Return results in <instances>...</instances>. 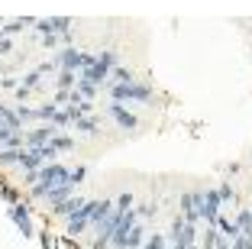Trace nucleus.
<instances>
[{"instance_id": "nucleus-1", "label": "nucleus", "mask_w": 252, "mask_h": 249, "mask_svg": "<svg viewBox=\"0 0 252 249\" xmlns=\"http://www.w3.org/2000/svg\"><path fill=\"white\" fill-rule=\"evenodd\" d=\"M110 101L117 104H156V91H152V84H142V81H126V84H110Z\"/></svg>"}, {"instance_id": "nucleus-2", "label": "nucleus", "mask_w": 252, "mask_h": 249, "mask_svg": "<svg viewBox=\"0 0 252 249\" xmlns=\"http://www.w3.org/2000/svg\"><path fill=\"white\" fill-rule=\"evenodd\" d=\"M7 213H10V220H13V227L20 230L26 240H32V236H36L32 213H30V204H26V201H13V204H7Z\"/></svg>"}, {"instance_id": "nucleus-3", "label": "nucleus", "mask_w": 252, "mask_h": 249, "mask_svg": "<svg viewBox=\"0 0 252 249\" xmlns=\"http://www.w3.org/2000/svg\"><path fill=\"white\" fill-rule=\"evenodd\" d=\"M88 62H91V52L71 49V45H65V49H62L59 55H55V65H59L62 71H74V74H81Z\"/></svg>"}, {"instance_id": "nucleus-4", "label": "nucleus", "mask_w": 252, "mask_h": 249, "mask_svg": "<svg viewBox=\"0 0 252 249\" xmlns=\"http://www.w3.org/2000/svg\"><path fill=\"white\" fill-rule=\"evenodd\" d=\"M200 204H204V191H185L178 198L181 217H185L188 223H200Z\"/></svg>"}, {"instance_id": "nucleus-5", "label": "nucleus", "mask_w": 252, "mask_h": 249, "mask_svg": "<svg viewBox=\"0 0 252 249\" xmlns=\"http://www.w3.org/2000/svg\"><path fill=\"white\" fill-rule=\"evenodd\" d=\"M107 117H110L113 123L120 126V130H126V133H133L136 126H139V117H136V113L126 107V104H117V101H110V107H107Z\"/></svg>"}, {"instance_id": "nucleus-6", "label": "nucleus", "mask_w": 252, "mask_h": 249, "mask_svg": "<svg viewBox=\"0 0 252 249\" xmlns=\"http://www.w3.org/2000/svg\"><path fill=\"white\" fill-rule=\"evenodd\" d=\"M84 201H88V198H81V194H71L68 201H62V204H55V207H52V213H55L59 220H68V217H71L74 211H78V207L84 204Z\"/></svg>"}, {"instance_id": "nucleus-7", "label": "nucleus", "mask_w": 252, "mask_h": 249, "mask_svg": "<svg viewBox=\"0 0 252 249\" xmlns=\"http://www.w3.org/2000/svg\"><path fill=\"white\" fill-rule=\"evenodd\" d=\"M233 223H236V230L243 236H249V240H252V211H249V207H239L236 217H233Z\"/></svg>"}, {"instance_id": "nucleus-8", "label": "nucleus", "mask_w": 252, "mask_h": 249, "mask_svg": "<svg viewBox=\"0 0 252 249\" xmlns=\"http://www.w3.org/2000/svg\"><path fill=\"white\" fill-rule=\"evenodd\" d=\"M217 194H220V204H239V194H236V188H233L230 181H220Z\"/></svg>"}, {"instance_id": "nucleus-9", "label": "nucleus", "mask_w": 252, "mask_h": 249, "mask_svg": "<svg viewBox=\"0 0 252 249\" xmlns=\"http://www.w3.org/2000/svg\"><path fill=\"white\" fill-rule=\"evenodd\" d=\"M200 249H217V243H220V230L217 227H207L204 233H200Z\"/></svg>"}, {"instance_id": "nucleus-10", "label": "nucleus", "mask_w": 252, "mask_h": 249, "mask_svg": "<svg viewBox=\"0 0 252 249\" xmlns=\"http://www.w3.org/2000/svg\"><path fill=\"white\" fill-rule=\"evenodd\" d=\"M113 207H117V211H133V207H136L133 191H123V194H120V198L113 201Z\"/></svg>"}, {"instance_id": "nucleus-11", "label": "nucleus", "mask_w": 252, "mask_h": 249, "mask_svg": "<svg viewBox=\"0 0 252 249\" xmlns=\"http://www.w3.org/2000/svg\"><path fill=\"white\" fill-rule=\"evenodd\" d=\"M84 178H88V165H74V169H71V184L78 188Z\"/></svg>"}, {"instance_id": "nucleus-12", "label": "nucleus", "mask_w": 252, "mask_h": 249, "mask_svg": "<svg viewBox=\"0 0 252 249\" xmlns=\"http://www.w3.org/2000/svg\"><path fill=\"white\" fill-rule=\"evenodd\" d=\"M249 211H252V207H249Z\"/></svg>"}]
</instances>
